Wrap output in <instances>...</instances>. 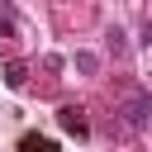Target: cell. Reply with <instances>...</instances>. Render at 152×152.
I'll use <instances>...</instances> for the list:
<instances>
[{"mask_svg":"<svg viewBox=\"0 0 152 152\" xmlns=\"http://www.w3.org/2000/svg\"><path fill=\"white\" fill-rule=\"evenodd\" d=\"M19 152H57V142H52V138H38V133H28V138L19 142Z\"/></svg>","mask_w":152,"mask_h":152,"instance_id":"cell-4","label":"cell"},{"mask_svg":"<svg viewBox=\"0 0 152 152\" xmlns=\"http://www.w3.org/2000/svg\"><path fill=\"white\" fill-rule=\"evenodd\" d=\"M104 43H109V52H114V57H124V48H128V33H124V28L114 24V28L104 33Z\"/></svg>","mask_w":152,"mask_h":152,"instance_id":"cell-5","label":"cell"},{"mask_svg":"<svg viewBox=\"0 0 152 152\" xmlns=\"http://www.w3.org/2000/svg\"><path fill=\"white\" fill-rule=\"evenodd\" d=\"M142 43H152V19H147V24H142Z\"/></svg>","mask_w":152,"mask_h":152,"instance_id":"cell-7","label":"cell"},{"mask_svg":"<svg viewBox=\"0 0 152 152\" xmlns=\"http://www.w3.org/2000/svg\"><path fill=\"white\" fill-rule=\"evenodd\" d=\"M24 81H28V66H24V62H5V86H10V90H19Z\"/></svg>","mask_w":152,"mask_h":152,"instance_id":"cell-3","label":"cell"},{"mask_svg":"<svg viewBox=\"0 0 152 152\" xmlns=\"http://www.w3.org/2000/svg\"><path fill=\"white\" fill-rule=\"evenodd\" d=\"M119 114H124V128L142 133V128L152 124V95H147V90H133V95L124 100V109H119Z\"/></svg>","mask_w":152,"mask_h":152,"instance_id":"cell-1","label":"cell"},{"mask_svg":"<svg viewBox=\"0 0 152 152\" xmlns=\"http://www.w3.org/2000/svg\"><path fill=\"white\" fill-rule=\"evenodd\" d=\"M57 124H62L66 133H76V138H86V133H90V124H86V109H81V104H62V109H57Z\"/></svg>","mask_w":152,"mask_h":152,"instance_id":"cell-2","label":"cell"},{"mask_svg":"<svg viewBox=\"0 0 152 152\" xmlns=\"http://www.w3.org/2000/svg\"><path fill=\"white\" fill-rule=\"evenodd\" d=\"M76 71L95 76V71H100V57H95V52H76Z\"/></svg>","mask_w":152,"mask_h":152,"instance_id":"cell-6","label":"cell"}]
</instances>
